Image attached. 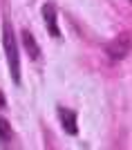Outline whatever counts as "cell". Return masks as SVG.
Segmentation results:
<instances>
[{"label": "cell", "instance_id": "cell-4", "mask_svg": "<svg viewBox=\"0 0 132 150\" xmlns=\"http://www.w3.org/2000/svg\"><path fill=\"white\" fill-rule=\"evenodd\" d=\"M58 119H61V125L67 134H78V114L69 108H58Z\"/></svg>", "mask_w": 132, "mask_h": 150}, {"label": "cell", "instance_id": "cell-5", "mask_svg": "<svg viewBox=\"0 0 132 150\" xmlns=\"http://www.w3.org/2000/svg\"><path fill=\"white\" fill-rule=\"evenodd\" d=\"M20 40H23V47H25L27 56L32 58V61H40V47H38L36 38L29 29H23L20 31Z\"/></svg>", "mask_w": 132, "mask_h": 150}, {"label": "cell", "instance_id": "cell-7", "mask_svg": "<svg viewBox=\"0 0 132 150\" xmlns=\"http://www.w3.org/2000/svg\"><path fill=\"white\" fill-rule=\"evenodd\" d=\"M7 105V96H5V94H2V92H0V110H2V108H5Z\"/></svg>", "mask_w": 132, "mask_h": 150}, {"label": "cell", "instance_id": "cell-6", "mask_svg": "<svg viewBox=\"0 0 132 150\" xmlns=\"http://www.w3.org/2000/svg\"><path fill=\"white\" fill-rule=\"evenodd\" d=\"M11 123L5 119V117H0V144H9L11 141Z\"/></svg>", "mask_w": 132, "mask_h": 150}, {"label": "cell", "instance_id": "cell-1", "mask_svg": "<svg viewBox=\"0 0 132 150\" xmlns=\"http://www.w3.org/2000/svg\"><path fill=\"white\" fill-rule=\"evenodd\" d=\"M2 50H5L7 63H9V69H11V79L16 85H20V54H18V43H16V36H13L11 23L5 18L2 23Z\"/></svg>", "mask_w": 132, "mask_h": 150}, {"label": "cell", "instance_id": "cell-2", "mask_svg": "<svg viewBox=\"0 0 132 150\" xmlns=\"http://www.w3.org/2000/svg\"><path fill=\"white\" fill-rule=\"evenodd\" d=\"M130 52H132V34H128V31L119 34L114 40H110V43L105 45V54H107V58L112 63L123 61Z\"/></svg>", "mask_w": 132, "mask_h": 150}, {"label": "cell", "instance_id": "cell-3", "mask_svg": "<svg viewBox=\"0 0 132 150\" xmlns=\"http://www.w3.org/2000/svg\"><path fill=\"white\" fill-rule=\"evenodd\" d=\"M43 20L47 25L52 38H61V27H58V18H56V5L54 2H45L43 5Z\"/></svg>", "mask_w": 132, "mask_h": 150}]
</instances>
